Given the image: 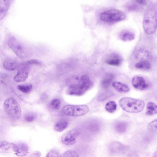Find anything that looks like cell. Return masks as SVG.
<instances>
[{"label": "cell", "instance_id": "cell-1", "mask_svg": "<svg viewBox=\"0 0 157 157\" xmlns=\"http://www.w3.org/2000/svg\"><path fill=\"white\" fill-rule=\"evenodd\" d=\"M119 105L124 111L131 113H137L142 111L144 106V101L130 97H124L119 101Z\"/></svg>", "mask_w": 157, "mask_h": 157}, {"label": "cell", "instance_id": "cell-2", "mask_svg": "<svg viewBox=\"0 0 157 157\" xmlns=\"http://www.w3.org/2000/svg\"><path fill=\"white\" fill-rule=\"evenodd\" d=\"M93 85V82L90 80L89 76L87 75H84L81 76V79L77 85L73 87H68L66 93L69 95L81 96L91 88Z\"/></svg>", "mask_w": 157, "mask_h": 157}, {"label": "cell", "instance_id": "cell-3", "mask_svg": "<svg viewBox=\"0 0 157 157\" xmlns=\"http://www.w3.org/2000/svg\"><path fill=\"white\" fill-rule=\"evenodd\" d=\"M7 43L14 53L20 58H25L29 56L30 52L27 47L15 37H10Z\"/></svg>", "mask_w": 157, "mask_h": 157}, {"label": "cell", "instance_id": "cell-4", "mask_svg": "<svg viewBox=\"0 0 157 157\" xmlns=\"http://www.w3.org/2000/svg\"><path fill=\"white\" fill-rule=\"evenodd\" d=\"M143 27L147 34L155 33L157 27V14L155 10H150L145 13L143 20Z\"/></svg>", "mask_w": 157, "mask_h": 157}, {"label": "cell", "instance_id": "cell-5", "mask_svg": "<svg viewBox=\"0 0 157 157\" xmlns=\"http://www.w3.org/2000/svg\"><path fill=\"white\" fill-rule=\"evenodd\" d=\"M4 109L7 114L11 118L18 119L21 114V107L17 102L13 98L6 99L4 103Z\"/></svg>", "mask_w": 157, "mask_h": 157}, {"label": "cell", "instance_id": "cell-6", "mask_svg": "<svg viewBox=\"0 0 157 157\" xmlns=\"http://www.w3.org/2000/svg\"><path fill=\"white\" fill-rule=\"evenodd\" d=\"M126 17V15L124 13L115 9L105 11L100 14L101 20L107 22L119 21L125 19Z\"/></svg>", "mask_w": 157, "mask_h": 157}, {"label": "cell", "instance_id": "cell-7", "mask_svg": "<svg viewBox=\"0 0 157 157\" xmlns=\"http://www.w3.org/2000/svg\"><path fill=\"white\" fill-rule=\"evenodd\" d=\"M89 111V108L86 105H68L64 106L62 109L64 114L72 117L82 116L87 113Z\"/></svg>", "mask_w": 157, "mask_h": 157}, {"label": "cell", "instance_id": "cell-8", "mask_svg": "<svg viewBox=\"0 0 157 157\" xmlns=\"http://www.w3.org/2000/svg\"><path fill=\"white\" fill-rule=\"evenodd\" d=\"M108 149L109 152L111 154L119 155L125 154L129 150L130 147L121 142L114 141L109 144Z\"/></svg>", "mask_w": 157, "mask_h": 157}, {"label": "cell", "instance_id": "cell-9", "mask_svg": "<svg viewBox=\"0 0 157 157\" xmlns=\"http://www.w3.org/2000/svg\"><path fill=\"white\" fill-rule=\"evenodd\" d=\"M79 135V131L76 129H72L63 133L61 137L62 143L65 145L74 144Z\"/></svg>", "mask_w": 157, "mask_h": 157}, {"label": "cell", "instance_id": "cell-10", "mask_svg": "<svg viewBox=\"0 0 157 157\" xmlns=\"http://www.w3.org/2000/svg\"><path fill=\"white\" fill-rule=\"evenodd\" d=\"M12 148L15 154L19 156H25L29 152L28 147L24 143H20L18 144L12 143Z\"/></svg>", "mask_w": 157, "mask_h": 157}, {"label": "cell", "instance_id": "cell-11", "mask_svg": "<svg viewBox=\"0 0 157 157\" xmlns=\"http://www.w3.org/2000/svg\"><path fill=\"white\" fill-rule=\"evenodd\" d=\"M135 58L139 60H148L150 61L151 59V53L147 49L141 48L138 50L134 55Z\"/></svg>", "mask_w": 157, "mask_h": 157}, {"label": "cell", "instance_id": "cell-12", "mask_svg": "<svg viewBox=\"0 0 157 157\" xmlns=\"http://www.w3.org/2000/svg\"><path fill=\"white\" fill-rule=\"evenodd\" d=\"M132 82L133 86L139 90H144L148 87V85L146 82L145 79L141 76H134L132 79Z\"/></svg>", "mask_w": 157, "mask_h": 157}, {"label": "cell", "instance_id": "cell-13", "mask_svg": "<svg viewBox=\"0 0 157 157\" xmlns=\"http://www.w3.org/2000/svg\"><path fill=\"white\" fill-rule=\"evenodd\" d=\"M14 77V80L17 82H21L25 81L29 75V70L26 66L23 65Z\"/></svg>", "mask_w": 157, "mask_h": 157}, {"label": "cell", "instance_id": "cell-14", "mask_svg": "<svg viewBox=\"0 0 157 157\" xmlns=\"http://www.w3.org/2000/svg\"><path fill=\"white\" fill-rule=\"evenodd\" d=\"M21 64L17 61L8 59L4 61L3 66L5 69L9 71H13L18 68Z\"/></svg>", "mask_w": 157, "mask_h": 157}, {"label": "cell", "instance_id": "cell-15", "mask_svg": "<svg viewBox=\"0 0 157 157\" xmlns=\"http://www.w3.org/2000/svg\"><path fill=\"white\" fill-rule=\"evenodd\" d=\"M122 59L117 54H113L111 55L105 60L107 64L113 66H118L122 62Z\"/></svg>", "mask_w": 157, "mask_h": 157}, {"label": "cell", "instance_id": "cell-16", "mask_svg": "<svg viewBox=\"0 0 157 157\" xmlns=\"http://www.w3.org/2000/svg\"><path fill=\"white\" fill-rule=\"evenodd\" d=\"M112 86L116 90L120 92L126 93L130 90V88L127 85L120 82H113Z\"/></svg>", "mask_w": 157, "mask_h": 157}, {"label": "cell", "instance_id": "cell-17", "mask_svg": "<svg viewBox=\"0 0 157 157\" xmlns=\"http://www.w3.org/2000/svg\"><path fill=\"white\" fill-rule=\"evenodd\" d=\"M10 1L8 0H0V19L1 20L5 16L9 8Z\"/></svg>", "mask_w": 157, "mask_h": 157}, {"label": "cell", "instance_id": "cell-18", "mask_svg": "<svg viewBox=\"0 0 157 157\" xmlns=\"http://www.w3.org/2000/svg\"><path fill=\"white\" fill-rule=\"evenodd\" d=\"M114 78L113 75L108 73L105 75L103 77L101 81V85L104 88L108 87Z\"/></svg>", "mask_w": 157, "mask_h": 157}, {"label": "cell", "instance_id": "cell-19", "mask_svg": "<svg viewBox=\"0 0 157 157\" xmlns=\"http://www.w3.org/2000/svg\"><path fill=\"white\" fill-rule=\"evenodd\" d=\"M68 125V122L67 121L61 120L56 123L54 125V129L55 131L60 132L65 129Z\"/></svg>", "mask_w": 157, "mask_h": 157}, {"label": "cell", "instance_id": "cell-20", "mask_svg": "<svg viewBox=\"0 0 157 157\" xmlns=\"http://www.w3.org/2000/svg\"><path fill=\"white\" fill-rule=\"evenodd\" d=\"M157 113V105L155 103L149 102L147 105V110L146 114L151 116Z\"/></svg>", "mask_w": 157, "mask_h": 157}, {"label": "cell", "instance_id": "cell-21", "mask_svg": "<svg viewBox=\"0 0 157 157\" xmlns=\"http://www.w3.org/2000/svg\"><path fill=\"white\" fill-rule=\"evenodd\" d=\"M135 67L139 69H149L151 67L150 61L142 60L138 61L135 64Z\"/></svg>", "mask_w": 157, "mask_h": 157}, {"label": "cell", "instance_id": "cell-22", "mask_svg": "<svg viewBox=\"0 0 157 157\" xmlns=\"http://www.w3.org/2000/svg\"><path fill=\"white\" fill-rule=\"evenodd\" d=\"M127 127V124L126 123L123 122H119L115 124L114 128L115 130L117 132L122 133L126 131Z\"/></svg>", "mask_w": 157, "mask_h": 157}, {"label": "cell", "instance_id": "cell-23", "mask_svg": "<svg viewBox=\"0 0 157 157\" xmlns=\"http://www.w3.org/2000/svg\"><path fill=\"white\" fill-rule=\"evenodd\" d=\"M117 108V105L113 101H110L106 103L105 105L106 110L109 112L113 113L115 111Z\"/></svg>", "mask_w": 157, "mask_h": 157}, {"label": "cell", "instance_id": "cell-24", "mask_svg": "<svg viewBox=\"0 0 157 157\" xmlns=\"http://www.w3.org/2000/svg\"><path fill=\"white\" fill-rule=\"evenodd\" d=\"M135 38V35L132 33L130 32H124L121 35V39L124 41H130Z\"/></svg>", "mask_w": 157, "mask_h": 157}, {"label": "cell", "instance_id": "cell-25", "mask_svg": "<svg viewBox=\"0 0 157 157\" xmlns=\"http://www.w3.org/2000/svg\"><path fill=\"white\" fill-rule=\"evenodd\" d=\"M17 89L24 93L30 92L32 88V86L30 84L19 85L17 86Z\"/></svg>", "mask_w": 157, "mask_h": 157}, {"label": "cell", "instance_id": "cell-26", "mask_svg": "<svg viewBox=\"0 0 157 157\" xmlns=\"http://www.w3.org/2000/svg\"><path fill=\"white\" fill-rule=\"evenodd\" d=\"M61 157H79L77 153L75 151L70 150H67L62 155Z\"/></svg>", "mask_w": 157, "mask_h": 157}, {"label": "cell", "instance_id": "cell-27", "mask_svg": "<svg viewBox=\"0 0 157 157\" xmlns=\"http://www.w3.org/2000/svg\"><path fill=\"white\" fill-rule=\"evenodd\" d=\"M61 105V101L60 100L57 98L53 99L50 103V107L54 109H59Z\"/></svg>", "mask_w": 157, "mask_h": 157}, {"label": "cell", "instance_id": "cell-28", "mask_svg": "<svg viewBox=\"0 0 157 157\" xmlns=\"http://www.w3.org/2000/svg\"><path fill=\"white\" fill-rule=\"evenodd\" d=\"M112 95V93L109 91L104 92L99 95L97 100L99 101H104L111 96Z\"/></svg>", "mask_w": 157, "mask_h": 157}, {"label": "cell", "instance_id": "cell-29", "mask_svg": "<svg viewBox=\"0 0 157 157\" xmlns=\"http://www.w3.org/2000/svg\"><path fill=\"white\" fill-rule=\"evenodd\" d=\"M147 128L151 132H157V119L149 123Z\"/></svg>", "mask_w": 157, "mask_h": 157}, {"label": "cell", "instance_id": "cell-30", "mask_svg": "<svg viewBox=\"0 0 157 157\" xmlns=\"http://www.w3.org/2000/svg\"><path fill=\"white\" fill-rule=\"evenodd\" d=\"M0 147L3 150H7L12 148V143L7 141H2L0 143Z\"/></svg>", "mask_w": 157, "mask_h": 157}, {"label": "cell", "instance_id": "cell-31", "mask_svg": "<svg viewBox=\"0 0 157 157\" xmlns=\"http://www.w3.org/2000/svg\"><path fill=\"white\" fill-rule=\"evenodd\" d=\"M46 157H61V155L57 150L52 149L48 152Z\"/></svg>", "mask_w": 157, "mask_h": 157}, {"label": "cell", "instance_id": "cell-32", "mask_svg": "<svg viewBox=\"0 0 157 157\" xmlns=\"http://www.w3.org/2000/svg\"><path fill=\"white\" fill-rule=\"evenodd\" d=\"M41 62L39 60L35 59H32L27 61L22 64L23 65L27 66L30 65H40Z\"/></svg>", "mask_w": 157, "mask_h": 157}, {"label": "cell", "instance_id": "cell-33", "mask_svg": "<svg viewBox=\"0 0 157 157\" xmlns=\"http://www.w3.org/2000/svg\"><path fill=\"white\" fill-rule=\"evenodd\" d=\"M36 118V116L33 113L27 114L24 117L25 120L27 122H32Z\"/></svg>", "mask_w": 157, "mask_h": 157}, {"label": "cell", "instance_id": "cell-34", "mask_svg": "<svg viewBox=\"0 0 157 157\" xmlns=\"http://www.w3.org/2000/svg\"><path fill=\"white\" fill-rule=\"evenodd\" d=\"M127 157H139V156L136 152L132 151L128 153Z\"/></svg>", "mask_w": 157, "mask_h": 157}, {"label": "cell", "instance_id": "cell-35", "mask_svg": "<svg viewBox=\"0 0 157 157\" xmlns=\"http://www.w3.org/2000/svg\"><path fill=\"white\" fill-rule=\"evenodd\" d=\"M137 7L138 6L134 4H130L128 8L129 10H135L137 9Z\"/></svg>", "mask_w": 157, "mask_h": 157}, {"label": "cell", "instance_id": "cell-36", "mask_svg": "<svg viewBox=\"0 0 157 157\" xmlns=\"http://www.w3.org/2000/svg\"><path fill=\"white\" fill-rule=\"evenodd\" d=\"M136 3L140 5H144L146 3V1L144 0H136L135 1Z\"/></svg>", "mask_w": 157, "mask_h": 157}, {"label": "cell", "instance_id": "cell-37", "mask_svg": "<svg viewBox=\"0 0 157 157\" xmlns=\"http://www.w3.org/2000/svg\"><path fill=\"white\" fill-rule=\"evenodd\" d=\"M152 157H157V150L154 153Z\"/></svg>", "mask_w": 157, "mask_h": 157}]
</instances>
